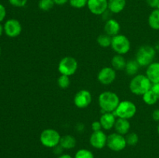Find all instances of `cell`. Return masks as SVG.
<instances>
[{
  "label": "cell",
  "mask_w": 159,
  "mask_h": 158,
  "mask_svg": "<svg viewBox=\"0 0 159 158\" xmlns=\"http://www.w3.org/2000/svg\"><path fill=\"white\" fill-rule=\"evenodd\" d=\"M99 105L103 112H114L120 104V98L113 91H104L99 96Z\"/></svg>",
  "instance_id": "cell-1"
},
{
  "label": "cell",
  "mask_w": 159,
  "mask_h": 158,
  "mask_svg": "<svg viewBox=\"0 0 159 158\" xmlns=\"http://www.w3.org/2000/svg\"><path fill=\"white\" fill-rule=\"evenodd\" d=\"M152 83L145 74H137L134 76L129 85V88L133 94L143 95L151 90Z\"/></svg>",
  "instance_id": "cell-2"
},
{
  "label": "cell",
  "mask_w": 159,
  "mask_h": 158,
  "mask_svg": "<svg viewBox=\"0 0 159 158\" xmlns=\"http://www.w3.org/2000/svg\"><path fill=\"white\" fill-rule=\"evenodd\" d=\"M156 51L152 46L144 45L140 46L136 54L135 60L138 61L141 67H148L154 62Z\"/></svg>",
  "instance_id": "cell-3"
},
{
  "label": "cell",
  "mask_w": 159,
  "mask_h": 158,
  "mask_svg": "<svg viewBox=\"0 0 159 158\" xmlns=\"http://www.w3.org/2000/svg\"><path fill=\"white\" fill-rule=\"evenodd\" d=\"M61 136L54 129H45L40 135V141L43 146L48 148H54L59 145Z\"/></svg>",
  "instance_id": "cell-4"
},
{
  "label": "cell",
  "mask_w": 159,
  "mask_h": 158,
  "mask_svg": "<svg viewBox=\"0 0 159 158\" xmlns=\"http://www.w3.org/2000/svg\"><path fill=\"white\" fill-rule=\"evenodd\" d=\"M137 112V106L133 102L124 100L120 102L117 108L114 111V114L117 118L130 119L135 116Z\"/></svg>",
  "instance_id": "cell-5"
},
{
  "label": "cell",
  "mask_w": 159,
  "mask_h": 158,
  "mask_svg": "<svg viewBox=\"0 0 159 158\" xmlns=\"http://www.w3.org/2000/svg\"><path fill=\"white\" fill-rule=\"evenodd\" d=\"M78 66L79 64L75 58L72 57H65L59 61L57 70L61 74L70 77L75 74Z\"/></svg>",
  "instance_id": "cell-6"
},
{
  "label": "cell",
  "mask_w": 159,
  "mask_h": 158,
  "mask_svg": "<svg viewBox=\"0 0 159 158\" xmlns=\"http://www.w3.org/2000/svg\"><path fill=\"white\" fill-rule=\"evenodd\" d=\"M111 47L116 53V54L124 55V54H127L130 51V40L125 35L118 34V35L112 37Z\"/></svg>",
  "instance_id": "cell-7"
},
{
  "label": "cell",
  "mask_w": 159,
  "mask_h": 158,
  "mask_svg": "<svg viewBox=\"0 0 159 158\" xmlns=\"http://www.w3.org/2000/svg\"><path fill=\"white\" fill-rule=\"evenodd\" d=\"M127 141L124 135L113 133L107 136V146L113 151H121L127 147Z\"/></svg>",
  "instance_id": "cell-8"
},
{
  "label": "cell",
  "mask_w": 159,
  "mask_h": 158,
  "mask_svg": "<svg viewBox=\"0 0 159 158\" xmlns=\"http://www.w3.org/2000/svg\"><path fill=\"white\" fill-rule=\"evenodd\" d=\"M92 100H93V96L91 92L85 89L78 91L73 99L75 105L79 108H87L91 104Z\"/></svg>",
  "instance_id": "cell-9"
},
{
  "label": "cell",
  "mask_w": 159,
  "mask_h": 158,
  "mask_svg": "<svg viewBox=\"0 0 159 158\" xmlns=\"http://www.w3.org/2000/svg\"><path fill=\"white\" fill-rule=\"evenodd\" d=\"M116 77V70L112 67H104L99 71L97 79L100 84L103 85H111Z\"/></svg>",
  "instance_id": "cell-10"
},
{
  "label": "cell",
  "mask_w": 159,
  "mask_h": 158,
  "mask_svg": "<svg viewBox=\"0 0 159 158\" xmlns=\"http://www.w3.org/2000/svg\"><path fill=\"white\" fill-rule=\"evenodd\" d=\"M87 7L94 15H102L108 9V0H88Z\"/></svg>",
  "instance_id": "cell-11"
},
{
  "label": "cell",
  "mask_w": 159,
  "mask_h": 158,
  "mask_svg": "<svg viewBox=\"0 0 159 158\" xmlns=\"http://www.w3.org/2000/svg\"><path fill=\"white\" fill-rule=\"evenodd\" d=\"M4 31L9 37H16L20 35L22 32L21 23L15 19L7 20L4 25Z\"/></svg>",
  "instance_id": "cell-12"
},
{
  "label": "cell",
  "mask_w": 159,
  "mask_h": 158,
  "mask_svg": "<svg viewBox=\"0 0 159 158\" xmlns=\"http://www.w3.org/2000/svg\"><path fill=\"white\" fill-rule=\"evenodd\" d=\"M89 143L93 147L96 149H102L107 146V136L102 130L95 131L91 134Z\"/></svg>",
  "instance_id": "cell-13"
},
{
  "label": "cell",
  "mask_w": 159,
  "mask_h": 158,
  "mask_svg": "<svg viewBox=\"0 0 159 158\" xmlns=\"http://www.w3.org/2000/svg\"><path fill=\"white\" fill-rule=\"evenodd\" d=\"M120 25L119 22L114 19H109L104 25V33L111 37L120 34Z\"/></svg>",
  "instance_id": "cell-14"
},
{
  "label": "cell",
  "mask_w": 159,
  "mask_h": 158,
  "mask_svg": "<svg viewBox=\"0 0 159 158\" xmlns=\"http://www.w3.org/2000/svg\"><path fill=\"white\" fill-rule=\"evenodd\" d=\"M116 120V116L114 112H103L99 119L102 129L110 130L114 127Z\"/></svg>",
  "instance_id": "cell-15"
},
{
  "label": "cell",
  "mask_w": 159,
  "mask_h": 158,
  "mask_svg": "<svg viewBox=\"0 0 159 158\" xmlns=\"http://www.w3.org/2000/svg\"><path fill=\"white\" fill-rule=\"evenodd\" d=\"M145 75L152 84L159 82V62L154 61L147 67Z\"/></svg>",
  "instance_id": "cell-16"
},
{
  "label": "cell",
  "mask_w": 159,
  "mask_h": 158,
  "mask_svg": "<svg viewBox=\"0 0 159 158\" xmlns=\"http://www.w3.org/2000/svg\"><path fill=\"white\" fill-rule=\"evenodd\" d=\"M114 129L116 133L121 135H127L130 129V123L128 119L116 118V122L114 125Z\"/></svg>",
  "instance_id": "cell-17"
},
{
  "label": "cell",
  "mask_w": 159,
  "mask_h": 158,
  "mask_svg": "<svg viewBox=\"0 0 159 158\" xmlns=\"http://www.w3.org/2000/svg\"><path fill=\"white\" fill-rule=\"evenodd\" d=\"M126 4V0H108V9L112 13H120L125 9Z\"/></svg>",
  "instance_id": "cell-18"
},
{
  "label": "cell",
  "mask_w": 159,
  "mask_h": 158,
  "mask_svg": "<svg viewBox=\"0 0 159 158\" xmlns=\"http://www.w3.org/2000/svg\"><path fill=\"white\" fill-rule=\"evenodd\" d=\"M126 64H127V60L124 55L121 54H116L113 56L111 60L112 68L116 71H122L125 69Z\"/></svg>",
  "instance_id": "cell-19"
},
{
  "label": "cell",
  "mask_w": 159,
  "mask_h": 158,
  "mask_svg": "<svg viewBox=\"0 0 159 158\" xmlns=\"http://www.w3.org/2000/svg\"><path fill=\"white\" fill-rule=\"evenodd\" d=\"M59 145L65 150H71L76 145V139L71 135H65L61 137Z\"/></svg>",
  "instance_id": "cell-20"
},
{
  "label": "cell",
  "mask_w": 159,
  "mask_h": 158,
  "mask_svg": "<svg viewBox=\"0 0 159 158\" xmlns=\"http://www.w3.org/2000/svg\"><path fill=\"white\" fill-rule=\"evenodd\" d=\"M140 64L138 63L136 60H130L127 61V64L125 67V71L127 75L129 76H135L138 74L140 69Z\"/></svg>",
  "instance_id": "cell-21"
},
{
  "label": "cell",
  "mask_w": 159,
  "mask_h": 158,
  "mask_svg": "<svg viewBox=\"0 0 159 158\" xmlns=\"http://www.w3.org/2000/svg\"><path fill=\"white\" fill-rule=\"evenodd\" d=\"M148 25L152 29L159 30V8L155 9L148 16Z\"/></svg>",
  "instance_id": "cell-22"
},
{
  "label": "cell",
  "mask_w": 159,
  "mask_h": 158,
  "mask_svg": "<svg viewBox=\"0 0 159 158\" xmlns=\"http://www.w3.org/2000/svg\"><path fill=\"white\" fill-rule=\"evenodd\" d=\"M143 101L145 104L148 105H153L156 103L159 100L156 95H155V93L152 91V90H149L148 91L144 94L142 95Z\"/></svg>",
  "instance_id": "cell-23"
},
{
  "label": "cell",
  "mask_w": 159,
  "mask_h": 158,
  "mask_svg": "<svg viewBox=\"0 0 159 158\" xmlns=\"http://www.w3.org/2000/svg\"><path fill=\"white\" fill-rule=\"evenodd\" d=\"M97 43L100 46H102V47H109V46H111L112 37L104 33L100 34V35L97 37Z\"/></svg>",
  "instance_id": "cell-24"
},
{
  "label": "cell",
  "mask_w": 159,
  "mask_h": 158,
  "mask_svg": "<svg viewBox=\"0 0 159 158\" xmlns=\"http://www.w3.org/2000/svg\"><path fill=\"white\" fill-rule=\"evenodd\" d=\"M54 5L55 3H54V0H40L38 2V7L40 10L48 12L53 9Z\"/></svg>",
  "instance_id": "cell-25"
},
{
  "label": "cell",
  "mask_w": 159,
  "mask_h": 158,
  "mask_svg": "<svg viewBox=\"0 0 159 158\" xmlns=\"http://www.w3.org/2000/svg\"><path fill=\"white\" fill-rule=\"evenodd\" d=\"M57 85L60 88L65 89L68 88L70 85V78L68 76L61 74L57 78Z\"/></svg>",
  "instance_id": "cell-26"
},
{
  "label": "cell",
  "mask_w": 159,
  "mask_h": 158,
  "mask_svg": "<svg viewBox=\"0 0 159 158\" xmlns=\"http://www.w3.org/2000/svg\"><path fill=\"white\" fill-rule=\"evenodd\" d=\"M125 139L127 145L130 146H135L139 141V137L135 133H128L126 135Z\"/></svg>",
  "instance_id": "cell-27"
},
{
  "label": "cell",
  "mask_w": 159,
  "mask_h": 158,
  "mask_svg": "<svg viewBox=\"0 0 159 158\" xmlns=\"http://www.w3.org/2000/svg\"><path fill=\"white\" fill-rule=\"evenodd\" d=\"M75 158H95L94 155L90 150L86 149H81L76 152Z\"/></svg>",
  "instance_id": "cell-28"
},
{
  "label": "cell",
  "mask_w": 159,
  "mask_h": 158,
  "mask_svg": "<svg viewBox=\"0 0 159 158\" xmlns=\"http://www.w3.org/2000/svg\"><path fill=\"white\" fill-rule=\"evenodd\" d=\"M68 2L75 9H82L87 6L88 0H69Z\"/></svg>",
  "instance_id": "cell-29"
},
{
  "label": "cell",
  "mask_w": 159,
  "mask_h": 158,
  "mask_svg": "<svg viewBox=\"0 0 159 158\" xmlns=\"http://www.w3.org/2000/svg\"><path fill=\"white\" fill-rule=\"evenodd\" d=\"M28 0H9V3L15 7H24L27 3Z\"/></svg>",
  "instance_id": "cell-30"
},
{
  "label": "cell",
  "mask_w": 159,
  "mask_h": 158,
  "mask_svg": "<svg viewBox=\"0 0 159 158\" xmlns=\"http://www.w3.org/2000/svg\"><path fill=\"white\" fill-rule=\"evenodd\" d=\"M147 4L152 9H158L159 8V0H146Z\"/></svg>",
  "instance_id": "cell-31"
},
{
  "label": "cell",
  "mask_w": 159,
  "mask_h": 158,
  "mask_svg": "<svg viewBox=\"0 0 159 158\" xmlns=\"http://www.w3.org/2000/svg\"><path fill=\"white\" fill-rule=\"evenodd\" d=\"M92 129L93 130V132L99 131V130L102 129V125H101L99 120V121H94V122L92 123Z\"/></svg>",
  "instance_id": "cell-32"
},
{
  "label": "cell",
  "mask_w": 159,
  "mask_h": 158,
  "mask_svg": "<svg viewBox=\"0 0 159 158\" xmlns=\"http://www.w3.org/2000/svg\"><path fill=\"white\" fill-rule=\"evenodd\" d=\"M152 91L155 94V95L158 97V99H159V82L158 83H155L152 84V88H151Z\"/></svg>",
  "instance_id": "cell-33"
},
{
  "label": "cell",
  "mask_w": 159,
  "mask_h": 158,
  "mask_svg": "<svg viewBox=\"0 0 159 158\" xmlns=\"http://www.w3.org/2000/svg\"><path fill=\"white\" fill-rule=\"evenodd\" d=\"M6 15V11L4 6L2 4H0V22L2 21L5 19Z\"/></svg>",
  "instance_id": "cell-34"
},
{
  "label": "cell",
  "mask_w": 159,
  "mask_h": 158,
  "mask_svg": "<svg viewBox=\"0 0 159 158\" xmlns=\"http://www.w3.org/2000/svg\"><path fill=\"white\" fill-rule=\"evenodd\" d=\"M152 119L155 121V122H159V108H157L155 111L152 112Z\"/></svg>",
  "instance_id": "cell-35"
},
{
  "label": "cell",
  "mask_w": 159,
  "mask_h": 158,
  "mask_svg": "<svg viewBox=\"0 0 159 158\" xmlns=\"http://www.w3.org/2000/svg\"><path fill=\"white\" fill-rule=\"evenodd\" d=\"M55 5H57V6H63V5H65L67 2H69V0H54Z\"/></svg>",
  "instance_id": "cell-36"
},
{
  "label": "cell",
  "mask_w": 159,
  "mask_h": 158,
  "mask_svg": "<svg viewBox=\"0 0 159 158\" xmlns=\"http://www.w3.org/2000/svg\"><path fill=\"white\" fill-rule=\"evenodd\" d=\"M57 158H73V157L69 154H61Z\"/></svg>",
  "instance_id": "cell-37"
},
{
  "label": "cell",
  "mask_w": 159,
  "mask_h": 158,
  "mask_svg": "<svg viewBox=\"0 0 159 158\" xmlns=\"http://www.w3.org/2000/svg\"><path fill=\"white\" fill-rule=\"evenodd\" d=\"M3 30H4V27H2V26L1 24H0V36L2 34V32Z\"/></svg>",
  "instance_id": "cell-38"
},
{
  "label": "cell",
  "mask_w": 159,
  "mask_h": 158,
  "mask_svg": "<svg viewBox=\"0 0 159 158\" xmlns=\"http://www.w3.org/2000/svg\"><path fill=\"white\" fill-rule=\"evenodd\" d=\"M157 131H158V133L159 135V123H158V128H157Z\"/></svg>",
  "instance_id": "cell-39"
},
{
  "label": "cell",
  "mask_w": 159,
  "mask_h": 158,
  "mask_svg": "<svg viewBox=\"0 0 159 158\" xmlns=\"http://www.w3.org/2000/svg\"><path fill=\"white\" fill-rule=\"evenodd\" d=\"M0 54H1V49H0Z\"/></svg>",
  "instance_id": "cell-40"
}]
</instances>
